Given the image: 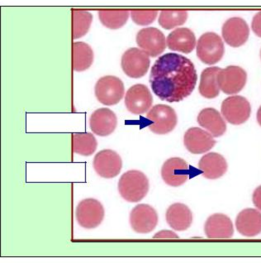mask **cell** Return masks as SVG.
Masks as SVG:
<instances>
[{"label":"cell","instance_id":"cell-1","mask_svg":"<svg viewBox=\"0 0 261 263\" xmlns=\"http://www.w3.org/2000/svg\"><path fill=\"white\" fill-rule=\"evenodd\" d=\"M197 74L193 62L184 55L166 53L155 61L150 74V84L162 101L180 102L195 89Z\"/></svg>","mask_w":261,"mask_h":263},{"label":"cell","instance_id":"cell-2","mask_svg":"<svg viewBox=\"0 0 261 263\" xmlns=\"http://www.w3.org/2000/svg\"><path fill=\"white\" fill-rule=\"evenodd\" d=\"M150 184L143 172L132 170L125 172L118 181V191L121 197L130 203L143 200L148 194Z\"/></svg>","mask_w":261,"mask_h":263},{"label":"cell","instance_id":"cell-3","mask_svg":"<svg viewBox=\"0 0 261 263\" xmlns=\"http://www.w3.org/2000/svg\"><path fill=\"white\" fill-rule=\"evenodd\" d=\"M105 210L101 202L94 198L81 200L75 210L77 223L85 229L98 228L104 219Z\"/></svg>","mask_w":261,"mask_h":263},{"label":"cell","instance_id":"cell-4","mask_svg":"<svg viewBox=\"0 0 261 263\" xmlns=\"http://www.w3.org/2000/svg\"><path fill=\"white\" fill-rule=\"evenodd\" d=\"M225 47L221 36L215 32H206L197 43V55L201 62L212 66L223 59Z\"/></svg>","mask_w":261,"mask_h":263},{"label":"cell","instance_id":"cell-5","mask_svg":"<svg viewBox=\"0 0 261 263\" xmlns=\"http://www.w3.org/2000/svg\"><path fill=\"white\" fill-rule=\"evenodd\" d=\"M96 99L107 106L118 104L125 93L124 82L118 77L106 76L97 81L94 87Z\"/></svg>","mask_w":261,"mask_h":263},{"label":"cell","instance_id":"cell-6","mask_svg":"<svg viewBox=\"0 0 261 263\" xmlns=\"http://www.w3.org/2000/svg\"><path fill=\"white\" fill-rule=\"evenodd\" d=\"M147 119L151 122V124H149L150 130L159 135L172 132L178 123L175 110L165 104H157L153 106L147 114Z\"/></svg>","mask_w":261,"mask_h":263},{"label":"cell","instance_id":"cell-7","mask_svg":"<svg viewBox=\"0 0 261 263\" xmlns=\"http://www.w3.org/2000/svg\"><path fill=\"white\" fill-rule=\"evenodd\" d=\"M158 222L159 216L157 211L149 204H137L130 213V225L136 234H150L155 230Z\"/></svg>","mask_w":261,"mask_h":263},{"label":"cell","instance_id":"cell-8","mask_svg":"<svg viewBox=\"0 0 261 263\" xmlns=\"http://www.w3.org/2000/svg\"><path fill=\"white\" fill-rule=\"evenodd\" d=\"M221 112L228 123L232 125H240L251 117V104L243 96H230L222 104Z\"/></svg>","mask_w":261,"mask_h":263},{"label":"cell","instance_id":"cell-9","mask_svg":"<svg viewBox=\"0 0 261 263\" xmlns=\"http://www.w3.org/2000/svg\"><path fill=\"white\" fill-rule=\"evenodd\" d=\"M151 65V60L142 49H128L122 57L121 66L128 77L139 79L146 76Z\"/></svg>","mask_w":261,"mask_h":263},{"label":"cell","instance_id":"cell-10","mask_svg":"<svg viewBox=\"0 0 261 263\" xmlns=\"http://www.w3.org/2000/svg\"><path fill=\"white\" fill-rule=\"evenodd\" d=\"M247 81V71L240 66H227L221 69L217 74L219 88L226 95H236L242 91Z\"/></svg>","mask_w":261,"mask_h":263},{"label":"cell","instance_id":"cell-11","mask_svg":"<svg viewBox=\"0 0 261 263\" xmlns=\"http://www.w3.org/2000/svg\"><path fill=\"white\" fill-rule=\"evenodd\" d=\"M138 47L149 57L156 58L166 48V39L163 32L155 28H143L136 35Z\"/></svg>","mask_w":261,"mask_h":263},{"label":"cell","instance_id":"cell-12","mask_svg":"<svg viewBox=\"0 0 261 263\" xmlns=\"http://www.w3.org/2000/svg\"><path fill=\"white\" fill-rule=\"evenodd\" d=\"M94 171L103 178L112 179L118 176L123 167V161L116 152L105 149L98 152L93 161Z\"/></svg>","mask_w":261,"mask_h":263},{"label":"cell","instance_id":"cell-13","mask_svg":"<svg viewBox=\"0 0 261 263\" xmlns=\"http://www.w3.org/2000/svg\"><path fill=\"white\" fill-rule=\"evenodd\" d=\"M152 104V95L147 85L143 84L133 85L126 93V108L133 115H144L148 112Z\"/></svg>","mask_w":261,"mask_h":263},{"label":"cell","instance_id":"cell-14","mask_svg":"<svg viewBox=\"0 0 261 263\" xmlns=\"http://www.w3.org/2000/svg\"><path fill=\"white\" fill-rule=\"evenodd\" d=\"M222 35L227 45L236 48L246 44L248 41L250 28L242 17H231L223 24Z\"/></svg>","mask_w":261,"mask_h":263},{"label":"cell","instance_id":"cell-15","mask_svg":"<svg viewBox=\"0 0 261 263\" xmlns=\"http://www.w3.org/2000/svg\"><path fill=\"white\" fill-rule=\"evenodd\" d=\"M189 164L179 157H172L164 163L162 177L166 185L178 187L184 185L189 178Z\"/></svg>","mask_w":261,"mask_h":263},{"label":"cell","instance_id":"cell-16","mask_svg":"<svg viewBox=\"0 0 261 263\" xmlns=\"http://www.w3.org/2000/svg\"><path fill=\"white\" fill-rule=\"evenodd\" d=\"M234 233L232 219L224 214H213L204 223V234L209 239H230L233 238Z\"/></svg>","mask_w":261,"mask_h":263},{"label":"cell","instance_id":"cell-17","mask_svg":"<svg viewBox=\"0 0 261 263\" xmlns=\"http://www.w3.org/2000/svg\"><path fill=\"white\" fill-rule=\"evenodd\" d=\"M236 231L245 238H252L261 234V212L257 209L242 210L236 218Z\"/></svg>","mask_w":261,"mask_h":263},{"label":"cell","instance_id":"cell-18","mask_svg":"<svg viewBox=\"0 0 261 263\" xmlns=\"http://www.w3.org/2000/svg\"><path fill=\"white\" fill-rule=\"evenodd\" d=\"M184 143L189 153L203 154L213 148L216 141L212 134L205 130L199 127H191L185 133Z\"/></svg>","mask_w":261,"mask_h":263},{"label":"cell","instance_id":"cell-19","mask_svg":"<svg viewBox=\"0 0 261 263\" xmlns=\"http://www.w3.org/2000/svg\"><path fill=\"white\" fill-rule=\"evenodd\" d=\"M89 125L92 132L100 137L113 134L117 125V116L108 108H98L90 116Z\"/></svg>","mask_w":261,"mask_h":263},{"label":"cell","instance_id":"cell-20","mask_svg":"<svg viewBox=\"0 0 261 263\" xmlns=\"http://www.w3.org/2000/svg\"><path fill=\"white\" fill-rule=\"evenodd\" d=\"M166 219L174 231H186L193 223V213L186 204L174 203L166 210Z\"/></svg>","mask_w":261,"mask_h":263},{"label":"cell","instance_id":"cell-21","mask_svg":"<svg viewBox=\"0 0 261 263\" xmlns=\"http://www.w3.org/2000/svg\"><path fill=\"white\" fill-rule=\"evenodd\" d=\"M166 44L171 51L191 53L196 47V36L189 28H177L167 36Z\"/></svg>","mask_w":261,"mask_h":263},{"label":"cell","instance_id":"cell-22","mask_svg":"<svg viewBox=\"0 0 261 263\" xmlns=\"http://www.w3.org/2000/svg\"><path fill=\"white\" fill-rule=\"evenodd\" d=\"M227 167L225 158L216 153H208L198 162V169L202 171L203 176L209 180L221 178L227 172Z\"/></svg>","mask_w":261,"mask_h":263},{"label":"cell","instance_id":"cell-23","mask_svg":"<svg viewBox=\"0 0 261 263\" xmlns=\"http://www.w3.org/2000/svg\"><path fill=\"white\" fill-rule=\"evenodd\" d=\"M197 123L215 138L223 136L227 131L225 120L222 117L221 114L215 108L203 109L197 116Z\"/></svg>","mask_w":261,"mask_h":263},{"label":"cell","instance_id":"cell-24","mask_svg":"<svg viewBox=\"0 0 261 263\" xmlns=\"http://www.w3.org/2000/svg\"><path fill=\"white\" fill-rule=\"evenodd\" d=\"M94 54L87 43L76 42L72 44V67L76 72H83L92 66Z\"/></svg>","mask_w":261,"mask_h":263},{"label":"cell","instance_id":"cell-25","mask_svg":"<svg viewBox=\"0 0 261 263\" xmlns=\"http://www.w3.org/2000/svg\"><path fill=\"white\" fill-rule=\"evenodd\" d=\"M221 68L213 66L205 69L201 74L200 79L199 93L206 99H215L219 96L220 88L217 82V74Z\"/></svg>","mask_w":261,"mask_h":263},{"label":"cell","instance_id":"cell-26","mask_svg":"<svg viewBox=\"0 0 261 263\" xmlns=\"http://www.w3.org/2000/svg\"><path fill=\"white\" fill-rule=\"evenodd\" d=\"M98 147V142L94 134L76 133L72 134V151L79 155L89 157L94 154Z\"/></svg>","mask_w":261,"mask_h":263},{"label":"cell","instance_id":"cell-27","mask_svg":"<svg viewBox=\"0 0 261 263\" xmlns=\"http://www.w3.org/2000/svg\"><path fill=\"white\" fill-rule=\"evenodd\" d=\"M72 39H79L87 34L92 21L93 15L90 12L81 9H72Z\"/></svg>","mask_w":261,"mask_h":263},{"label":"cell","instance_id":"cell-28","mask_svg":"<svg viewBox=\"0 0 261 263\" xmlns=\"http://www.w3.org/2000/svg\"><path fill=\"white\" fill-rule=\"evenodd\" d=\"M130 17L128 10H100L98 17L101 24L109 29L116 30L123 28Z\"/></svg>","mask_w":261,"mask_h":263},{"label":"cell","instance_id":"cell-29","mask_svg":"<svg viewBox=\"0 0 261 263\" xmlns=\"http://www.w3.org/2000/svg\"><path fill=\"white\" fill-rule=\"evenodd\" d=\"M187 20L186 10H162L159 13L158 21L160 27L170 30L185 24Z\"/></svg>","mask_w":261,"mask_h":263},{"label":"cell","instance_id":"cell-30","mask_svg":"<svg viewBox=\"0 0 261 263\" xmlns=\"http://www.w3.org/2000/svg\"><path fill=\"white\" fill-rule=\"evenodd\" d=\"M158 13L157 10H132L130 11V17L137 25L147 26L156 20Z\"/></svg>","mask_w":261,"mask_h":263},{"label":"cell","instance_id":"cell-31","mask_svg":"<svg viewBox=\"0 0 261 263\" xmlns=\"http://www.w3.org/2000/svg\"><path fill=\"white\" fill-rule=\"evenodd\" d=\"M154 239H178L179 236L172 230L164 229L157 232L155 235L153 236Z\"/></svg>","mask_w":261,"mask_h":263},{"label":"cell","instance_id":"cell-32","mask_svg":"<svg viewBox=\"0 0 261 263\" xmlns=\"http://www.w3.org/2000/svg\"><path fill=\"white\" fill-rule=\"evenodd\" d=\"M251 29L257 36L261 37V11L253 17L251 22Z\"/></svg>","mask_w":261,"mask_h":263},{"label":"cell","instance_id":"cell-33","mask_svg":"<svg viewBox=\"0 0 261 263\" xmlns=\"http://www.w3.org/2000/svg\"><path fill=\"white\" fill-rule=\"evenodd\" d=\"M252 201L255 208L261 212V185L257 187L253 192Z\"/></svg>","mask_w":261,"mask_h":263},{"label":"cell","instance_id":"cell-34","mask_svg":"<svg viewBox=\"0 0 261 263\" xmlns=\"http://www.w3.org/2000/svg\"><path fill=\"white\" fill-rule=\"evenodd\" d=\"M257 121L259 123V125L261 126V106L259 107L257 112Z\"/></svg>","mask_w":261,"mask_h":263},{"label":"cell","instance_id":"cell-35","mask_svg":"<svg viewBox=\"0 0 261 263\" xmlns=\"http://www.w3.org/2000/svg\"><path fill=\"white\" fill-rule=\"evenodd\" d=\"M260 59H261V50H260Z\"/></svg>","mask_w":261,"mask_h":263}]
</instances>
